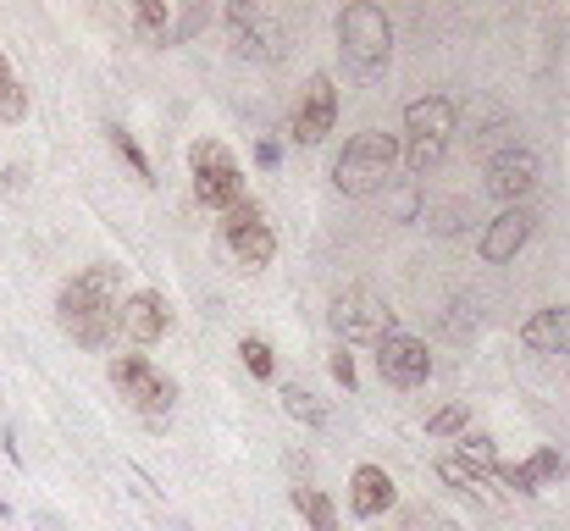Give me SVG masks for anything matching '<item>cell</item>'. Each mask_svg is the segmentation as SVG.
I'll return each mask as SVG.
<instances>
[{
  "label": "cell",
  "instance_id": "1",
  "mask_svg": "<svg viewBox=\"0 0 570 531\" xmlns=\"http://www.w3.org/2000/svg\"><path fill=\"white\" fill-rule=\"evenodd\" d=\"M117 310H122V266H84L78 278L61 283L56 294V321L72 343L84 349H111L117 343Z\"/></svg>",
  "mask_w": 570,
  "mask_h": 531
},
{
  "label": "cell",
  "instance_id": "2",
  "mask_svg": "<svg viewBox=\"0 0 570 531\" xmlns=\"http://www.w3.org/2000/svg\"><path fill=\"white\" fill-rule=\"evenodd\" d=\"M393 166H399V139L382 133V128H366V133H355V139L339 150L333 184H339V194H349V200H371V194L388 189Z\"/></svg>",
  "mask_w": 570,
  "mask_h": 531
},
{
  "label": "cell",
  "instance_id": "3",
  "mask_svg": "<svg viewBox=\"0 0 570 531\" xmlns=\"http://www.w3.org/2000/svg\"><path fill=\"white\" fill-rule=\"evenodd\" d=\"M339 45H344L355 72H366V78L388 72V61H393V23H388V12L371 7V0H349V7L339 12Z\"/></svg>",
  "mask_w": 570,
  "mask_h": 531
},
{
  "label": "cell",
  "instance_id": "4",
  "mask_svg": "<svg viewBox=\"0 0 570 531\" xmlns=\"http://www.w3.org/2000/svg\"><path fill=\"white\" fill-rule=\"evenodd\" d=\"M111 382H117V393L161 432L167 426V415H173V404H178V377H167L161 366H150L144 354H111Z\"/></svg>",
  "mask_w": 570,
  "mask_h": 531
},
{
  "label": "cell",
  "instance_id": "5",
  "mask_svg": "<svg viewBox=\"0 0 570 531\" xmlns=\"http://www.w3.org/2000/svg\"><path fill=\"white\" fill-rule=\"evenodd\" d=\"M189 172H194V200L205 211H233L244 200V166L233 161L222 139H200L189 150Z\"/></svg>",
  "mask_w": 570,
  "mask_h": 531
},
{
  "label": "cell",
  "instance_id": "6",
  "mask_svg": "<svg viewBox=\"0 0 570 531\" xmlns=\"http://www.w3.org/2000/svg\"><path fill=\"white\" fill-rule=\"evenodd\" d=\"M222 238H227L233 260H238V266H250V272L272 266V255H277V233H272L261 200H250V194H244L233 211H222Z\"/></svg>",
  "mask_w": 570,
  "mask_h": 531
},
{
  "label": "cell",
  "instance_id": "7",
  "mask_svg": "<svg viewBox=\"0 0 570 531\" xmlns=\"http://www.w3.org/2000/svg\"><path fill=\"white\" fill-rule=\"evenodd\" d=\"M222 17H227V34H233L238 56H256V61H277L283 56V23L261 7V0H233Z\"/></svg>",
  "mask_w": 570,
  "mask_h": 531
},
{
  "label": "cell",
  "instance_id": "8",
  "mask_svg": "<svg viewBox=\"0 0 570 531\" xmlns=\"http://www.w3.org/2000/svg\"><path fill=\"white\" fill-rule=\"evenodd\" d=\"M333 332L349 343H377L393 332V310H388V299H377L366 288H344V294H333Z\"/></svg>",
  "mask_w": 570,
  "mask_h": 531
},
{
  "label": "cell",
  "instance_id": "9",
  "mask_svg": "<svg viewBox=\"0 0 570 531\" xmlns=\"http://www.w3.org/2000/svg\"><path fill=\"white\" fill-rule=\"evenodd\" d=\"M377 371H382L388 388H421L432 377V354H427V343L416 332L393 327L388 338H377Z\"/></svg>",
  "mask_w": 570,
  "mask_h": 531
},
{
  "label": "cell",
  "instance_id": "10",
  "mask_svg": "<svg viewBox=\"0 0 570 531\" xmlns=\"http://www.w3.org/2000/svg\"><path fill=\"white\" fill-rule=\"evenodd\" d=\"M339 128V83L328 72H310V83L299 88L294 101V139L299 144H321Z\"/></svg>",
  "mask_w": 570,
  "mask_h": 531
},
{
  "label": "cell",
  "instance_id": "11",
  "mask_svg": "<svg viewBox=\"0 0 570 531\" xmlns=\"http://www.w3.org/2000/svg\"><path fill=\"white\" fill-rule=\"evenodd\" d=\"M117 332H122L128 343H161V338L173 332V305H167V294H155V288L128 294L122 310H117Z\"/></svg>",
  "mask_w": 570,
  "mask_h": 531
},
{
  "label": "cell",
  "instance_id": "12",
  "mask_svg": "<svg viewBox=\"0 0 570 531\" xmlns=\"http://www.w3.org/2000/svg\"><path fill=\"white\" fill-rule=\"evenodd\" d=\"M537 189V155L521 150V144H504L494 161H487V194L504 200V205H521L526 194Z\"/></svg>",
  "mask_w": 570,
  "mask_h": 531
},
{
  "label": "cell",
  "instance_id": "13",
  "mask_svg": "<svg viewBox=\"0 0 570 531\" xmlns=\"http://www.w3.org/2000/svg\"><path fill=\"white\" fill-rule=\"evenodd\" d=\"M532 222H537V216H532L526 205H504L494 222L482 227V244H476V249H482V260H487V266L515 260V255H521V244L532 238Z\"/></svg>",
  "mask_w": 570,
  "mask_h": 531
},
{
  "label": "cell",
  "instance_id": "14",
  "mask_svg": "<svg viewBox=\"0 0 570 531\" xmlns=\"http://www.w3.org/2000/svg\"><path fill=\"white\" fill-rule=\"evenodd\" d=\"M393 504H399L393 476H388L382 465H355V476H349V509H355L360 520H377V515H388Z\"/></svg>",
  "mask_w": 570,
  "mask_h": 531
},
{
  "label": "cell",
  "instance_id": "15",
  "mask_svg": "<svg viewBox=\"0 0 570 531\" xmlns=\"http://www.w3.org/2000/svg\"><path fill=\"white\" fill-rule=\"evenodd\" d=\"M454 122H460V106H454L449 95H427V101H411V106H404V133H411V139H438V144H449Z\"/></svg>",
  "mask_w": 570,
  "mask_h": 531
},
{
  "label": "cell",
  "instance_id": "16",
  "mask_svg": "<svg viewBox=\"0 0 570 531\" xmlns=\"http://www.w3.org/2000/svg\"><path fill=\"white\" fill-rule=\"evenodd\" d=\"M521 343L532 354H570V305H548L521 327Z\"/></svg>",
  "mask_w": 570,
  "mask_h": 531
},
{
  "label": "cell",
  "instance_id": "17",
  "mask_svg": "<svg viewBox=\"0 0 570 531\" xmlns=\"http://www.w3.org/2000/svg\"><path fill=\"white\" fill-rule=\"evenodd\" d=\"M133 34L144 45H178V7L173 0H139L133 7Z\"/></svg>",
  "mask_w": 570,
  "mask_h": 531
},
{
  "label": "cell",
  "instance_id": "18",
  "mask_svg": "<svg viewBox=\"0 0 570 531\" xmlns=\"http://www.w3.org/2000/svg\"><path fill=\"white\" fill-rule=\"evenodd\" d=\"M277 404H283V415H288V421H299V426H310V432L328 426V404H321L310 388H299V382L277 388Z\"/></svg>",
  "mask_w": 570,
  "mask_h": 531
},
{
  "label": "cell",
  "instance_id": "19",
  "mask_svg": "<svg viewBox=\"0 0 570 531\" xmlns=\"http://www.w3.org/2000/svg\"><path fill=\"white\" fill-rule=\"evenodd\" d=\"M438 476H443L449 487H460V493H471V498H482V504H499V487H494V482H487L482 471H471L465 460H454V455H449V460H438Z\"/></svg>",
  "mask_w": 570,
  "mask_h": 531
},
{
  "label": "cell",
  "instance_id": "20",
  "mask_svg": "<svg viewBox=\"0 0 570 531\" xmlns=\"http://www.w3.org/2000/svg\"><path fill=\"white\" fill-rule=\"evenodd\" d=\"M294 509L310 520V531H339V509H333V498L321 493V487H310V482L294 487Z\"/></svg>",
  "mask_w": 570,
  "mask_h": 531
},
{
  "label": "cell",
  "instance_id": "21",
  "mask_svg": "<svg viewBox=\"0 0 570 531\" xmlns=\"http://www.w3.org/2000/svg\"><path fill=\"white\" fill-rule=\"evenodd\" d=\"M23 117H28V88L17 83L7 50H0V122H23Z\"/></svg>",
  "mask_w": 570,
  "mask_h": 531
},
{
  "label": "cell",
  "instance_id": "22",
  "mask_svg": "<svg viewBox=\"0 0 570 531\" xmlns=\"http://www.w3.org/2000/svg\"><path fill=\"white\" fill-rule=\"evenodd\" d=\"M454 460H465V465L482 471V476H494L499 449H494V437H487V432H460V455H454Z\"/></svg>",
  "mask_w": 570,
  "mask_h": 531
},
{
  "label": "cell",
  "instance_id": "23",
  "mask_svg": "<svg viewBox=\"0 0 570 531\" xmlns=\"http://www.w3.org/2000/svg\"><path fill=\"white\" fill-rule=\"evenodd\" d=\"M111 150L133 166V177H139V184H155V172H150V155L139 150V139L128 133V128H111Z\"/></svg>",
  "mask_w": 570,
  "mask_h": 531
},
{
  "label": "cell",
  "instance_id": "24",
  "mask_svg": "<svg viewBox=\"0 0 570 531\" xmlns=\"http://www.w3.org/2000/svg\"><path fill=\"white\" fill-rule=\"evenodd\" d=\"M238 361L250 366V377H261V382H272V371H277L272 343H266V338H244V343H238Z\"/></svg>",
  "mask_w": 570,
  "mask_h": 531
},
{
  "label": "cell",
  "instance_id": "25",
  "mask_svg": "<svg viewBox=\"0 0 570 531\" xmlns=\"http://www.w3.org/2000/svg\"><path fill=\"white\" fill-rule=\"evenodd\" d=\"M460 432H471V410L460 399L443 404L438 415H427V437H460Z\"/></svg>",
  "mask_w": 570,
  "mask_h": 531
},
{
  "label": "cell",
  "instance_id": "26",
  "mask_svg": "<svg viewBox=\"0 0 570 531\" xmlns=\"http://www.w3.org/2000/svg\"><path fill=\"white\" fill-rule=\"evenodd\" d=\"M526 476H532V482H537V493H543L548 482H559V476H565V460H559L554 449H537V455L526 460Z\"/></svg>",
  "mask_w": 570,
  "mask_h": 531
},
{
  "label": "cell",
  "instance_id": "27",
  "mask_svg": "<svg viewBox=\"0 0 570 531\" xmlns=\"http://www.w3.org/2000/svg\"><path fill=\"white\" fill-rule=\"evenodd\" d=\"M494 476H499L504 487H515L521 498H537V482L526 476V465H504V460H499V465H494Z\"/></svg>",
  "mask_w": 570,
  "mask_h": 531
},
{
  "label": "cell",
  "instance_id": "28",
  "mask_svg": "<svg viewBox=\"0 0 570 531\" xmlns=\"http://www.w3.org/2000/svg\"><path fill=\"white\" fill-rule=\"evenodd\" d=\"M328 366H333L339 388H344V393H355V382H360V377H355V354H349V349H333V361H328Z\"/></svg>",
  "mask_w": 570,
  "mask_h": 531
},
{
  "label": "cell",
  "instance_id": "29",
  "mask_svg": "<svg viewBox=\"0 0 570 531\" xmlns=\"http://www.w3.org/2000/svg\"><path fill=\"white\" fill-rule=\"evenodd\" d=\"M416 211H421V189L404 184V189L393 194V216H399V222H416Z\"/></svg>",
  "mask_w": 570,
  "mask_h": 531
},
{
  "label": "cell",
  "instance_id": "30",
  "mask_svg": "<svg viewBox=\"0 0 570 531\" xmlns=\"http://www.w3.org/2000/svg\"><path fill=\"white\" fill-rule=\"evenodd\" d=\"M404 531H460V526L443 520V515H411V520H404Z\"/></svg>",
  "mask_w": 570,
  "mask_h": 531
},
{
  "label": "cell",
  "instance_id": "31",
  "mask_svg": "<svg viewBox=\"0 0 570 531\" xmlns=\"http://www.w3.org/2000/svg\"><path fill=\"white\" fill-rule=\"evenodd\" d=\"M0 184H7V194H23L28 189V172L23 166H7V172H0Z\"/></svg>",
  "mask_w": 570,
  "mask_h": 531
},
{
  "label": "cell",
  "instance_id": "32",
  "mask_svg": "<svg viewBox=\"0 0 570 531\" xmlns=\"http://www.w3.org/2000/svg\"><path fill=\"white\" fill-rule=\"evenodd\" d=\"M277 161H283V150H277L272 139H261V144H256V166H266V172H272Z\"/></svg>",
  "mask_w": 570,
  "mask_h": 531
},
{
  "label": "cell",
  "instance_id": "33",
  "mask_svg": "<svg viewBox=\"0 0 570 531\" xmlns=\"http://www.w3.org/2000/svg\"><path fill=\"white\" fill-rule=\"evenodd\" d=\"M34 526H39V531H67L61 515H50V509H34Z\"/></svg>",
  "mask_w": 570,
  "mask_h": 531
},
{
  "label": "cell",
  "instance_id": "34",
  "mask_svg": "<svg viewBox=\"0 0 570 531\" xmlns=\"http://www.w3.org/2000/svg\"><path fill=\"white\" fill-rule=\"evenodd\" d=\"M0 442H7V460H12V465H23V449H17V437H12V426H7V432H0Z\"/></svg>",
  "mask_w": 570,
  "mask_h": 531
},
{
  "label": "cell",
  "instance_id": "35",
  "mask_svg": "<svg viewBox=\"0 0 570 531\" xmlns=\"http://www.w3.org/2000/svg\"><path fill=\"white\" fill-rule=\"evenodd\" d=\"M7 515H12V504H7V498H0V520H7Z\"/></svg>",
  "mask_w": 570,
  "mask_h": 531
}]
</instances>
